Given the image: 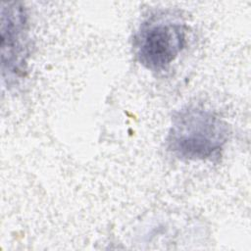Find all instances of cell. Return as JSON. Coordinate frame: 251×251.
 <instances>
[{"mask_svg": "<svg viewBox=\"0 0 251 251\" xmlns=\"http://www.w3.org/2000/svg\"><path fill=\"white\" fill-rule=\"evenodd\" d=\"M1 70L11 83L25 76L29 55L27 10L20 2L1 4Z\"/></svg>", "mask_w": 251, "mask_h": 251, "instance_id": "3957f363", "label": "cell"}, {"mask_svg": "<svg viewBox=\"0 0 251 251\" xmlns=\"http://www.w3.org/2000/svg\"><path fill=\"white\" fill-rule=\"evenodd\" d=\"M228 136V125L217 113L187 105L174 114L166 141L168 150L177 159L204 161L218 156Z\"/></svg>", "mask_w": 251, "mask_h": 251, "instance_id": "6da1fadb", "label": "cell"}, {"mask_svg": "<svg viewBox=\"0 0 251 251\" xmlns=\"http://www.w3.org/2000/svg\"><path fill=\"white\" fill-rule=\"evenodd\" d=\"M187 43V26L182 19L168 12L149 16L139 25L134 38L136 60L152 72L166 70Z\"/></svg>", "mask_w": 251, "mask_h": 251, "instance_id": "7a4b0ae2", "label": "cell"}]
</instances>
